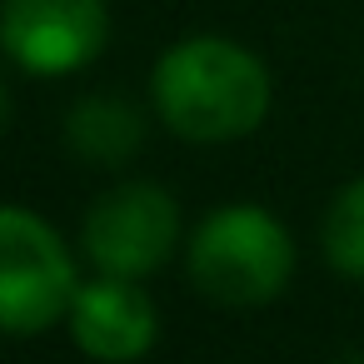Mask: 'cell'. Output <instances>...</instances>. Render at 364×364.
I'll list each match as a JSON object with an SVG mask.
<instances>
[{
    "label": "cell",
    "instance_id": "9c48e42d",
    "mask_svg": "<svg viewBox=\"0 0 364 364\" xmlns=\"http://www.w3.org/2000/svg\"><path fill=\"white\" fill-rule=\"evenodd\" d=\"M6 125H11V90L0 80V135H6Z\"/></svg>",
    "mask_w": 364,
    "mask_h": 364
},
{
    "label": "cell",
    "instance_id": "52a82bcc",
    "mask_svg": "<svg viewBox=\"0 0 364 364\" xmlns=\"http://www.w3.org/2000/svg\"><path fill=\"white\" fill-rule=\"evenodd\" d=\"M145 140V120L120 95H90L65 115V145L95 165H125Z\"/></svg>",
    "mask_w": 364,
    "mask_h": 364
},
{
    "label": "cell",
    "instance_id": "ba28073f",
    "mask_svg": "<svg viewBox=\"0 0 364 364\" xmlns=\"http://www.w3.org/2000/svg\"><path fill=\"white\" fill-rule=\"evenodd\" d=\"M324 255L339 274L364 279V175L334 195L324 215Z\"/></svg>",
    "mask_w": 364,
    "mask_h": 364
},
{
    "label": "cell",
    "instance_id": "6da1fadb",
    "mask_svg": "<svg viewBox=\"0 0 364 364\" xmlns=\"http://www.w3.org/2000/svg\"><path fill=\"white\" fill-rule=\"evenodd\" d=\"M155 110L180 140H245L269 115V70L235 41L190 36L155 65Z\"/></svg>",
    "mask_w": 364,
    "mask_h": 364
},
{
    "label": "cell",
    "instance_id": "3957f363",
    "mask_svg": "<svg viewBox=\"0 0 364 364\" xmlns=\"http://www.w3.org/2000/svg\"><path fill=\"white\" fill-rule=\"evenodd\" d=\"M75 259L31 210L0 205V329L46 334L75 304Z\"/></svg>",
    "mask_w": 364,
    "mask_h": 364
},
{
    "label": "cell",
    "instance_id": "7a4b0ae2",
    "mask_svg": "<svg viewBox=\"0 0 364 364\" xmlns=\"http://www.w3.org/2000/svg\"><path fill=\"white\" fill-rule=\"evenodd\" d=\"M294 274L289 230L259 205H220L190 240V279L215 304H269Z\"/></svg>",
    "mask_w": 364,
    "mask_h": 364
},
{
    "label": "cell",
    "instance_id": "277c9868",
    "mask_svg": "<svg viewBox=\"0 0 364 364\" xmlns=\"http://www.w3.org/2000/svg\"><path fill=\"white\" fill-rule=\"evenodd\" d=\"M180 245V205L150 180H125L105 190L85 215V255L100 274L140 279L160 269Z\"/></svg>",
    "mask_w": 364,
    "mask_h": 364
},
{
    "label": "cell",
    "instance_id": "5b68a950",
    "mask_svg": "<svg viewBox=\"0 0 364 364\" xmlns=\"http://www.w3.org/2000/svg\"><path fill=\"white\" fill-rule=\"evenodd\" d=\"M110 41L105 0H6L0 6V46L31 75L85 70Z\"/></svg>",
    "mask_w": 364,
    "mask_h": 364
},
{
    "label": "cell",
    "instance_id": "8992f818",
    "mask_svg": "<svg viewBox=\"0 0 364 364\" xmlns=\"http://www.w3.org/2000/svg\"><path fill=\"white\" fill-rule=\"evenodd\" d=\"M70 334L100 364H135L140 354H150V344L160 334V314H155L150 294L135 279L100 274L95 284H80L75 289Z\"/></svg>",
    "mask_w": 364,
    "mask_h": 364
}]
</instances>
